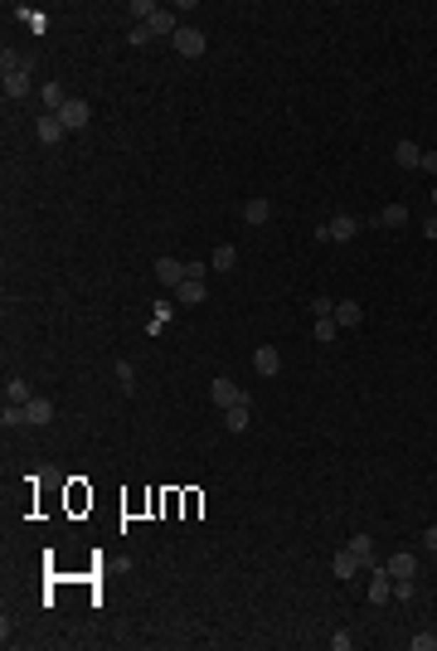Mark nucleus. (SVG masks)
<instances>
[{
	"instance_id": "obj_23",
	"label": "nucleus",
	"mask_w": 437,
	"mask_h": 651,
	"mask_svg": "<svg viewBox=\"0 0 437 651\" xmlns=\"http://www.w3.org/2000/svg\"><path fill=\"white\" fill-rule=\"evenodd\" d=\"M379 224H384V229H404V224H409V209H404V204H384Z\"/></svg>"
},
{
	"instance_id": "obj_9",
	"label": "nucleus",
	"mask_w": 437,
	"mask_h": 651,
	"mask_svg": "<svg viewBox=\"0 0 437 651\" xmlns=\"http://www.w3.org/2000/svg\"><path fill=\"white\" fill-rule=\"evenodd\" d=\"M156 277H161V287H180V282H185V263H175V258H156Z\"/></svg>"
},
{
	"instance_id": "obj_5",
	"label": "nucleus",
	"mask_w": 437,
	"mask_h": 651,
	"mask_svg": "<svg viewBox=\"0 0 437 651\" xmlns=\"http://www.w3.org/2000/svg\"><path fill=\"white\" fill-rule=\"evenodd\" d=\"M389 598H394V573H389V564H384V569H369V603L379 608Z\"/></svg>"
},
{
	"instance_id": "obj_10",
	"label": "nucleus",
	"mask_w": 437,
	"mask_h": 651,
	"mask_svg": "<svg viewBox=\"0 0 437 651\" xmlns=\"http://www.w3.org/2000/svg\"><path fill=\"white\" fill-rule=\"evenodd\" d=\"M204 297H209V287H204V282H194V277H185V282L175 287V301H180V306H199Z\"/></svg>"
},
{
	"instance_id": "obj_7",
	"label": "nucleus",
	"mask_w": 437,
	"mask_h": 651,
	"mask_svg": "<svg viewBox=\"0 0 437 651\" xmlns=\"http://www.w3.org/2000/svg\"><path fill=\"white\" fill-rule=\"evenodd\" d=\"M253 370H258L263 380H273L277 370H282V355H277V345H258V350H253Z\"/></svg>"
},
{
	"instance_id": "obj_12",
	"label": "nucleus",
	"mask_w": 437,
	"mask_h": 651,
	"mask_svg": "<svg viewBox=\"0 0 437 651\" xmlns=\"http://www.w3.org/2000/svg\"><path fill=\"white\" fill-rule=\"evenodd\" d=\"M268 219H273V204H268L263 194H258V199H248V204H243V224H253V229H263Z\"/></svg>"
},
{
	"instance_id": "obj_11",
	"label": "nucleus",
	"mask_w": 437,
	"mask_h": 651,
	"mask_svg": "<svg viewBox=\"0 0 437 651\" xmlns=\"http://www.w3.org/2000/svg\"><path fill=\"white\" fill-rule=\"evenodd\" d=\"M248 423H253V408L248 404L223 408V428H228V433H248Z\"/></svg>"
},
{
	"instance_id": "obj_29",
	"label": "nucleus",
	"mask_w": 437,
	"mask_h": 651,
	"mask_svg": "<svg viewBox=\"0 0 437 651\" xmlns=\"http://www.w3.org/2000/svg\"><path fill=\"white\" fill-rule=\"evenodd\" d=\"M394 598H399V603H409V598H418V588H413V578H394Z\"/></svg>"
},
{
	"instance_id": "obj_24",
	"label": "nucleus",
	"mask_w": 437,
	"mask_h": 651,
	"mask_svg": "<svg viewBox=\"0 0 437 651\" xmlns=\"http://www.w3.org/2000/svg\"><path fill=\"white\" fill-rule=\"evenodd\" d=\"M34 88H29V73H10L5 78V98H29Z\"/></svg>"
},
{
	"instance_id": "obj_6",
	"label": "nucleus",
	"mask_w": 437,
	"mask_h": 651,
	"mask_svg": "<svg viewBox=\"0 0 437 651\" xmlns=\"http://www.w3.org/2000/svg\"><path fill=\"white\" fill-rule=\"evenodd\" d=\"M326 234H330V244H350V239L359 234L355 214H330V219H326Z\"/></svg>"
},
{
	"instance_id": "obj_15",
	"label": "nucleus",
	"mask_w": 437,
	"mask_h": 651,
	"mask_svg": "<svg viewBox=\"0 0 437 651\" xmlns=\"http://www.w3.org/2000/svg\"><path fill=\"white\" fill-rule=\"evenodd\" d=\"M330 316H335V326H359L364 321V306H359V301H335Z\"/></svg>"
},
{
	"instance_id": "obj_27",
	"label": "nucleus",
	"mask_w": 437,
	"mask_h": 651,
	"mask_svg": "<svg viewBox=\"0 0 437 651\" xmlns=\"http://www.w3.org/2000/svg\"><path fill=\"white\" fill-rule=\"evenodd\" d=\"M311 330H316V340H321V345H330L340 326H335V316H316V326H311Z\"/></svg>"
},
{
	"instance_id": "obj_13",
	"label": "nucleus",
	"mask_w": 437,
	"mask_h": 651,
	"mask_svg": "<svg viewBox=\"0 0 437 651\" xmlns=\"http://www.w3.org/2000/svg\"><path fill=\"white\" fill-rule=\"evenodd\" d=\"M394 161L404 165V170H418V165H423V146H418V141H399V146H394Z\"/></svg>"
},
{
	"instance_id": "obj_1",
	"label": "nucleus",
	"mask_w": 437,
	"mask_h": 651,
	"mask_svg": "<svg viewBox=\"0 0 437 651\" xmlns=\"http://www.w3.org/2000/svg\"><path fill=\"white\" fill-rule=\"evenodd\" d=\"M170 44H175V54H180V58H199V54H204V29H194V25H180V29H175V39H170Z\"/></svg>"
},
{
	"instance_id": "obj_2",
	"label": "nucleus",
	"mask_w": 437,
	"mask_h": 651,
	"mask_svg": "<svg viewBox=\"0 0 437 651\" xmlns=\"http://www.w3.org/2000/svg\"><path fill=\"white\" fill-rule=\"evenodd\" d=\"M209 399H214L218 408H233V404H248V394L238 389V384L228 380V375H218L214 384H209Z\"/></svg>"
},
{
	"instance_id": "obj_28",
	"label": "nucleus",
	"mask_w": 437,
	"mask_h": 651,
	"mask_svg": "<svg viewBox=\"0 0 437 651\" xmlns=\"http://www.w3.org/2000/svg\"><path fill=\"white\" fill-rule=\"evenodd\" d=\"M117 384H122V389H132V384H137V370H132V360H117Z\"/></svg>"
},
{
	"instance_id": "obj_18",
	"label": "nucleus",
	"mask_w": 437,
	"mask_h": 651,
	"mask_svg": "<svg viewBox=\"0 0 437 651\" xmlns=\"http://www.w3.org/2000/svg\"><path fill=\"white\" fill-rule=\"evenodd\" d=\"M39 103H44V112H63V103H68V93H63V88H58V83H49V88H39Z\"/></svg>"
},
{
	"instance_id": "obj_8",
	"label": "nucleus",
	"mask_w": 437,
	"mask_h": 651,
	"mask_svg": "<svg viewBox=\"0 0 437 651\" xmlns=\"http://www.w3.org/2000/svg\"><path fill=\"white\" fill-rule=\"evenodd\" d=\"M359 564H364V559H359L355 549L345 544V549H335V564H330V569H335V578H355V573H359Z\"/></svg>"
},
{
	"instance_id": "obj_26",
	"label": "nucleus",
	"mask_w": 437,
	"mask_h": 651,
	"mask_svg": "<svg viewBox=\"0 0 437 651\" xmlns=\"http://www.w3.org/2000/svg\"><path fill=\"white\" fill-rule=\"evenodd\" d=\"M350 549H355V554L364 559V564H374V540H369L364 530H359V535H350Z\"/></svg>"
},
{
	"instance_id": "obj_31",
	"label": "nucleus",
	"mask_w": 437,
	"mask_h": 651,
	"mask_svg": "<svg viewBox=\"0 0 437 651\" xmlns=\"http://www.w3.org/2000/svg\"><path fill=\"white\" fill-rule=\"evenodd\" d=\"M330 647H335V651H350V647H355V637H350V632H335V637H330Z\"/></svg>"
},
{
	"instance_id": "obj_14",
	"label": "nucleus",
	"mask_w": 437,
	"mask_h": 651,
	"mask_svg": "<svg viewBox=\"0 0 437 651\" xmlns=\"http://www.w3.org/2000/svg\"><path fill=\"white\" fill-rule=\"evenodd\" d=\"M29 428H49V423H54V404H49V399H29Z\"/></svg>"
},
{
	"instance_id": "obj_32",
	"label": "nucleus",
	"mask_w": 437,
	"mask_h": 651,
	"mask_svg": "<svg viewBox=\"0 0 437 651\" xmlns=\"http://www.w3.org/2000/svg\"><path fill=\"white\" fill-rule=\"evenodd\" d=\"M311 311H316V316H330V311H335V301H330V297H316V301H311Z\"/></svg>"
},
{
	"instance_id": "obj_33",
	"label": "nucleus",
	"mask_w": 437,
	"mask_h": 651,
	"mask_svg": "<svg viewBox=\"0 0 437 651\" xmlns=\"http://www.w3.org/2000/svg\"><path fill=\"white\" fill-rule=\"evenodd\" d=\"M185 277H194V282H204V263H194V258H190V263H185Z\"/></svg>"
},
{
	"instance_id": "obj_30",
	"label": "nucleus",
	"mask_w": 437,
	"mask_h": 651,
	"mask_svg": "<svg viewBox=\"0 0 437 651\" xmlns=\"http://www.w3.org/2000/svg\"><path fill=\"white\" fill-rule=\"evenodd\" d=\"M413 651H437V637L433 632H418V637H413Z\"/></svg>"
},
{
	"instance_id": "obj_34",
	"label": "nucleus",
	"mask_w": 437,
	"mask_h": 651,
	"mask_svg": "<svg viewBox=\"0 0 437 651\" xmlns=\"http://www.w3.org/2000/svg\"><path fill=\"white\" fill-rule=\"evenodd\" d=\"M418 170H433L437 175V151H423V165H418Z\"/></svg>"
},
{
	"instance_id": "obj_16",
	"label": "nucleus",
	"mask_w": 437,
	"mask_h": 651,
	"mask_svg": "<svg viewBox=\"0 0 437 651\" xmlns=\"http://www.w3.org/2000/svg\"><path fill=\"white\" fill-rule=\"evenodd\" d=\"M146 29H151V34H170V39H175V29H180V20H175V15H170V10H156V15H151V20H146Z\"/></svg>"
},
{
	"instance_id": "obj_20",
	"label": "nucleus",
	"mask_w": 437,
	"mask_h": 651,
	"mask_svg": "<svg viewBox=\"0 0 437 651\" xmlns=\"http://www.w3.org/2000/svg\"><path fill=\"white\" fill-rule=\"evenodd\" d=\"M389 573H394V578H418V559H413V554H394V559H389Z\"/></svg>"
},
{
	"instance_id": "obj_36",
	"label": "nucleus",
	"mask_w": 437,
	"mask_h": 651,
	"mask_svg": "<svg viewBox=\"0 0 437 651\" xmlns=\"http://www.w3.org/2000/svg\"><path fill=\"white\" fill-rule=\"evenodd\" d=\"M423 234H428V239H437V214L428 219V224H423Z\"/></svg>"
},
{
	"instance_id": "obj_3",
	"label": "nucleus",
	"mask_w": 437,
	"mask_h": 651,
	"mask_svg": "<svg viewBox=\"0 0 437 651\" xmlns=\"http://www.w3.org/2000/svg\"><path fill=\"white\" fill-rule=\"evenodd\" d=\"M88 117H93V108H88L83 98H68V103H63V112H58V122H63L68 132H83V127H88Z\"/></svg>"
},
{
	"instance_id": "obj_22",
	"label": "nucleus",
	"mask_w": 437,
	"mask_h": 651,
	"mask_svg": "<svg viewBox=\"0 0 437 651\" xmlns=\"http://www.w3.org/2000/svg\"><path fill=\"white\" fill-rule=\"evenodd\" d=\"M0 423H5V428H25V423H29V408H25V404H5V408H0Z\"/></svg>"
},
{
	"instance_id": "obj_4",
	"label": "nucleus",
	"mask_w": 437,
	"mask_h": 651,
	"mask_svg": "<svg viewBox=\"0 0 437 651\" xmlns=\"http://www.w3.org/2000/svg\"><path fill=\"white\" fill-rule=\"evenodd\" d=\"M34 136H39V141H44V146H58V141H63V136H68V127H63V122H58L54 112H39V122H34Z\"/></svg>"
},
{
	"instance_id": "obj_37",
	"label": "nucleus",
	"mask_w": 437,
	"mask_h": 651,
	"mask_svg": "<svg viewBox=\"0 0 437 651\" xmlns=\"http://www.w3.org/2000/svg\"><path fill=\"white\" fill-rule=\"evenodd\" d=\"M433 209H437V185H433Z\"/></svg>"
},
{
	"instance_id": "obj_19",
	"label": "nucleus",
	"mask_w": 437,
	"mask_h": 651,
	"mask_svg": "<svg viewBox=\"0 0 437 651\" xmlns=\"http://www.w3.org/2000/svg\"><path fill=\"white\" fill-rule=\"evenodd\" d=\"M29 399H34L29 380H5V404H29Z\"/></svg>"
},
{
	"instance_id": "obj_35",
	"label": "nucleus",
	"mask_w": 437,
	"mask_h": 651,
	"mask_svg": "<svg viewBox=\"0 0 437 651\" xmlns=\"http://www.w3.org/2000/svg\"><path fill=\"white\" fill-rule=\"evenodd\" d=\"M423 544H428V549H437V525H428V535H423Z\"/></svg>"
},
{
	"instance_id": "obj_17",
	"label": "nucleus",
	"mask_w": 437,
	"mask_h": 651,
	"mask_svg": "<svg viewBox=\"0 0 437 651\" xmlns=\"http://www.w3.org/2000/svg\"><path fill=\"white\" fill-rule=\"evenodd\" d=\"M29 63H34L29 54H15V49H5V54H0V73H5V78H10V73H29Z\"/></svg>"
},
{
	"instance_id": "obj_25",
	"label": "nucleus",
	"mask_w": 437,
	"mask_h": 651,
	"mask_svg": "<svg viewBox=\"0 0 437 651\" xmlns=\"http://www.w3.org/2000/svg\"><path fill=\"white\" fill-rule=\"evenodd\" d=\"M156 10H161V5H156V0H132V5H127V15H132V20H137V25H146V20H151V15H156Z\"/></svg>"
},
{
	"instance_id": "obj_21",
	"label": "nucleus",
	"mask_w": 437,
	"mask_h": 651,
	"mask_svg": "<svg viewBox=\"0 0 437 651\" xmlns=\"http://www.w3.org/2000/svg\"><path fill=\"white\" fill-rule=\"evenodd\" d=\"M209 263H214V272H233V263H238V248H233V244H218Z\"/></svg>"
}]
</instances>
